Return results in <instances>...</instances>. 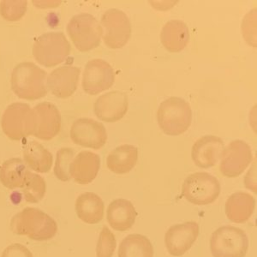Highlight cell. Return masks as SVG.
Masks as SVG:
<instances>
[{
	"label": "cell",
	"instance_id": "obj_12",
	"mask_svg": "<svg viewBox=\"0 0 257 257\" xmlns=\"http://www.w3.org/2000/svg\"><path fill=\"white\" fill-rule=\"evenodd\" d=\"M70 138L74 144L88 149H101L107 141L105 126L91 118L76 120L70 128Z\"/></svg>",
	"mask_w": 257,
	"mask_h": 257
},
{
	"label": "cell",
	"instance_id": "obj_4",
	"mask_svg": "<svg viewBox=\"0 0 257 257\" xmlns=\"http://www.w3.org/2000/svg\"><path fill=\"white\" fill-rule=\"evenodd\" d=\"M71 46L61 32H50L41 35L33 46V55L45 67H54L67 59Z\"/></svg>",
	"mask_w": 257,
	"mask_h": 257
},
{
	"label": "cell",
	"instance_id": "obj_21",
	"mask_svg": "<svg viewBox=\"0 0 257 257\" xmlns=\"http://www.w3.org/2000/svg\"><path fill=\"white\" fill-rule=\"evenodd\" d=\"M254 208V197L248 193L238 191L228 197L225 202V214L231 222L242 224L250 219Z\"/></svg>",
	"mask_w": 257,
	"mask_h": 257
},
{
	"label": "cell",
	"instance_id": "obj_28",
	"mask_svg": "<svg viewBox=\"0 0 257 257\" xmlns=\"http://www.w3.org/2000/svg\"><path fill=\"white\" fill-rule=\"evenodd\" d=\"M74 158L75 151L70 148H62L57 153L53 172L56 178L60 181L67 182L71 179L70 168Z\"/></svg>",
	"mask_w": 257,
	"mask_h": 257
},
{
	"label": "cell",
	"instance_id": "obj_30",
	"mask_svg": "<svg viewBox=\"0 0 257 257\" xmlns=\"http://www.w3.org/2000/svg\"><path fill=\"white\" fill-rule=\"evenodd\" d=\"M117 247L116 237L107 226H104L97 242L96 257H112Z\"/></svg>",
	"mask_w": 257,
	"mask_h": 257
},
{
	"label": "cell",
	"instance_id": "obj_8",
	"mask_svg": "<svg viewBox=\"0 0 257 257\" xmlns=\"http://www.w3.org/2000/svg\"><path fill=\"white\" fill-rule=\"evenodd\" d=\"M67 32L75 47L83 53L99 47L102 37L100 24L88 13L74 16L68 24Z\"/></svg>",
	"mask_w": 257,
	"mask_h": 257
},
{
	"label": "cell",
	"instance_id": "obj_6",
	"mask_svg": "<svg viewBox=\"0 0 257 257\" xmlns=\"http://www.w3.org/2000/svg\"><path fill=\"white\" fill-rule=\"evenodd\" d=\"M1 126L6 137L12 141L33 136L35 126L34 111L26 103H12L4 112Z\"/></svg>",
	"mask_w": 257,
	"mask_h": 257
},
{
	"label": "cell",
	"instance_id": "obj_9",
	"mask_svg": "<svg viewBox=\"0 0 257 257\" xmlns=\"http://www.w3.org/2000/svg\"><path fill=\"white\" fill-rule=\"evenodd\" d=\"M103 41L111 49L124 47L132 35V24L124 12L112 8L103 14L100 20Z\"/></svg>",
	"mask_w": 257,
	"mask_h": 257
},
{
	"label": "cell",
	"instance_id": "obj_1",
	"mask_svg": "<svg viewBox=\"0 0 257 257\" xmlns=\"http://www.w3.org/2000/svg\"><path fill=\"white\" fill-rule=\"evenodd\" d=\"M12 232L36 242L52 239L58 232L55 219L41 209L25 208L12 217L10 224Z\"/></svg>",
	"mask_w": 257,
	"mask_h": 257
},
{
	"label": "cell",
	"instance_id": "obj_7",
	"mask_svg": "<svg viewBox=\"0 0 257 257\" xmlns=\"http://www.w3.org/2000/svg\"><path fill=\"white\" fill-rule=\"evenodd\" d=\"M220 184L208 173H192L184 179L182 196L194 205L205 206L215 202L220 194Z\"/></svg>",
	"mask_w": 257,
	"mask_h": 257
},
{
	"label": "cell",
	"instance_id": "obj_17",
	"mask_svg": "<svg viewBox=\"0 0 257 257\" xmlns=\"http://www.w3.org/2000/svg\"><path fill=\"white\" fill-rule=\"evenodd\" d=\"M81 69L74 66H62L53 70L47 77V86L60 99L70 98L76 92L79 82Z\"/></svg>",
	"mask_w": 257,
	"mask_h": 257
},
{
	"label": "cell",
	"instance_id": "obj_26",
	"mask_svg": "<svg viewBox=\"0 0 257 257\" xmlns=\"http://www.w3.org/2000/svg\"><path fill=\"white\" fill-rule=\"evenodd\" d=\"M152 242L141 234H131L120 243L118 257H154Z\"/></svg>",
	"mask_w": 257,
	"mask_h": 257
},
{
	"label": "cell",
	"instance_id": "obj_24",
	"mask_svg": "<svg viewBox=\"0 0 257 257\" xmlns=\"http://www.w3.org/2000/svg\"><path fill=\"white\" fill-rule=\"evenodd\" d=\"M24 160L26 166L35 173H47L53 167L52 153L38 142L30 141L24 148Z\"/></svg>",
	"mask_w": 257,
	"mask_h": 257
},
{
	"label": "cell",
	"instance_id": "obj_15",
	"mask_svg": "<svg viewBox=\"0 0 257 257\" xmlns=\"http://www.w3.org/2000/svg\"><path fill=\"white\" fill-rule=\"evenodd\" d=\"M128 106L127 94L120 91H112L96 99L94 111L99 119L107 123H114L125 116Z\"/></svg>",
	"mask_w": 257,
	"mask_h": 257
},
{
	"label": "cell",
	"instance_id": "obj_16",
	"mask_svg": "<svg viewBox=\"0 0 257 257\" xmlns=\"http://www.w3.org/2000/svg\"><path fill=\"white\" fill-rule=\"evenodd\" d=\"M225 144L216 136H205L196 141L192 147L191 157L197 167L208 169L214 167L221 159Z\"/></svg>",
	"mask_w": 257,
	"mask_h": 257
},
{
	"label": "cell",
	"instance_id": "obj_10",
	"mask_svg": "<svg viewBox=\"0 0 257 257\" xmlns=\"http://www.w3.org/2000/svg\"><path fill=\"white\" fill-rule=\"evenodd\" d=\"M251 161L250 147L243 141L235 140L224 149L219 171L226 178H237L245 171Z\"/></svg>",
	"mask_w": 257,
	"mask_h": 257
},
{
	"label": "cell",
	"instance_id": "obj_33",
	"mask_svg": "<svg viewBox=\"0 0 257 257\" xmlns=\"http://www.w3.org/2000/svg\"><path fill=\"white\" fill-rule=\"evenodd\" d=\"M255 163L252 166V168L245 177V185L247 189L251 190L256 194V167Z\"/></svg>",
	"mask_w": 257,
	"mask_h": 257
},
{
	"label": "cell",
	"instance_id": "obj_29",
	"mask_svg": "<svg viewBox=\"0 0 257 257\" xmlns=\"http://www.w3.org/2000/svg\"><path fill=\"white\" fill-rule=\"evenodd\" d=\"M27 6V1H1L0 15L8 22H17L24 18Z\"/></svg>",
	"mask_w": 257,
	"mask_h": 257
},
{
	"label": "cell",
	"instance_id": "obj_27",
	"mask_svg": "<svg viewBox=\"0 0 257 257\" xmlns=\"http://www.w3.org/2000/svg\"><path fill=\"white\" fill-rule=\"evenodd\" d=\"M21 189L25 201L28 203L35 204L39 203L44 198L47 192V184L41 175L28 171Z\"/></svg>",
	"mask_w": 257,
	"mask_h": 257
},
{
	"label": "cell",
	"instance_id": "obj_32",
	"mask_svg": "<svg viewBox=\"0 0 257 257\" xmlns=\"http://www.w3.org/2000/svg\"><path fill=\"white\" fill-rule=\"evenodd\" d=\"M1 257H34L32 252L21 243H12L2 252Z\"/></svg>",
	"mask_w": 257,
	"mask_h": 257
},
{
	"label": "cell",
	"instance_id": "obj_31",
	"mask_svg": "<svg viewBox=\"0 0 257 257\" xmlns=\"http://www.w3.org/2000/svg\"><path fill=\"white\" fill-rule=\"evenodd\" d=\"M242 32L248 44L256 47V9L252 10L243 18Z\"/></svg>",
	"mask_w": 257,
	"mask_h": 257
},
{
	"label": "cell",
	"instance_id": "obj_34",
	"mask_svg": "<svg viewBox=\"0 0 257 257\" xmlns=\"http://www.w3.org/2000/svg\"><path fill=\"white\" fill-rule=\"evenodd\" d=\"M57 1H34V5L35 6H44L46 5L47 7H54V6H59V4H60V1H59L58 3H56ZM46 7V8H47Z\"/></svg>",
	"mask_w": 257,
	"mask_h": 257
},
{
	"label": "cell",
	"instance_id": "obj_13",
	"mask_svg": "<svg viewBox=\"0 0 257 257\" xmlns=\"http://www.w3.org/2000/svg\"><path fill=\"white\" fill-rule=\"evenodd\" d=\"M200 233V227L195 221L174 225L165 235V244L171 255L182 256L194 245Z\"/></svg>",
	"mask_w": 257,
	"mask_h": 257
},
{
	"label": "cell",
	"instance_id": "obj_22",
	"mask_svg": "<svg viewBox=\"0 0 257 257\" xmlns=\"http://www.w3.org/2000/svg\"><path fill=\"white\" fill-rule=\"evenodd\" d=\"M161 41L170 53L181 52L190 41L189 28L183 21H169L161 30Z\"/></svg>",
	"mask_w": 257,
	"mask_h": 257
},
{
	"label": "cell",
	"instance_id": "obj_18",
	"mask_svg": "<svg viewBox=\"0 0 257 257\" xmlns=\"http://www.w3.org/2000/svg\"><path fill=\"white\" fill-rule=\"evenodd\" d=\"M99 168V155L90 151H82L76 155L70 165V176L77 184H90L96 178Z\"/></svg>",
	"mask_w": 257,
	"mask_h": 257
},
{
	"label": "cell",
	"instance_id": "obj_2",
	"mask_svg": "<svg viewBox=\"0 0 257 257\" xmlns=\"http://www.w3.org/2000/svg\"><path fill=\"white\" fill-rule=\"evenodd\" d=\"M47 74L32 62L18 64L12 71V88L21 99L35 100L47 94Z\"/></svg>",
	"mask_w": 257,
	"mask_h": 257
},
{
	"label": "cell",
	"instance_id": "obj_11",
	"mask_svg": "<svg viewBox=\"0 0 257 257\" xmlns=\"http://www.w3.org/2000/svg\"><path fill=\"white\" fill-rule=\"evenodd\" d=\"M115 73L107 62L100 59H92L85 67L82 88L87 94L96 95L107 90L113 85Z\"/></svg>",
	"mask_w": 257,
	"mask_h": 257
},
{
	"label": "cell",
	"instance_id": "obj_23",
	"mask_svg": "<svg viewBox=\"0 0 257 257\" xmlns=\"http://www.w3.org/2000/svg\"><path fill=\"white\" fill-rule=\"evenodd\" d=\"M138 161V149L132 145H121L114 149L106 158V167L116 174L130 173Z\"/></svg>",
	"mask_w": 257,
	"mask_h": 257
},
{
	"label": "cell",
	"instance_id": "obj_25",
	"mask_svg": "<svg viewBox=\"0 0 257 257\" xmlns=\"http://www.w3.org/2000/svg\"><path fill=\"white\" fill-rule=\"evenodd\" d=\"M28 171L26 164L22 159L7 160L0 167V183L9 190L21 188Z\"/></svg>",
	"mask_w": 257,
	"mask_h": 257
},
{
	"label": "cell",
	"instance_id": "obj_20",
	"mask_svg": "<svg viewBox=\"0 0 257 257\" xmlns=\"http://www.w3.org/2000/svg\"><path fill=\"white\" fill-rule=\"evenodd\" d=\"M75 209L77 217L88 225H95L104 219L105 204L95 193L81 194L76 200Z\"/></svg>",
	"mask_w": 257,
	"mask_h": 257
},
{
	"label": "cell",
	"instance_id": "obj_5",
	"mask_svg": "<svg viewBox=\"0 0 257 257\" xmlns=\"http://www.w3.org/2000/svg\"><path fill=\"white\" fill-rule=\"evenodd\" d=\"M210 249L213 257H245L248 237L240 228L224 225L212 234Z\"/></svg>",
	"mask_w": 257,
	"mask_h": 257
},
{
	"label": "cell",
	"instance_id": "obj_19",
	"mask_svg": "<svg viewBox=\"0 0 257 257\" xmlns=\"http://www.w3.org/2000/svg\"><path fill=\"white\" fill-rule=\"evenodd\" d=\"M137 216L134 205L126 199L114 200L106 210L107 222L115 231H128L134 225Z\"/></svg>",
	"mask_w": 257,
	"mask_h": 257
},
{
	"label": "cell",
	"instance_id": "obj_14",
	"mask_svg": "<svg viewBox=\"0 0 257 257\" xmlns=\"http://www.w3.org/2000/svg\"><path fill=\"white\" fill-rule=\"evenodd\" d=\"M35 113V132L33 136L41 140L50 141L61 130V115L55 105L39 103L33 108Z\"/></svg>",
	"mask_w": 257,
	"mask_h": 257
},
{
	"label": "cell",
	"instance_id": "obj_3",
	"mask_svg": "<svg viewBox=\"0 0 257 257\" xmlns=\"http://www.w3.org/2000/svg\"><path fill=\"white\" fill-rule=\"evenodd\" d=\"M160 128L168 136H179L190 128L192 111L187 101L179 97H170L161 103L157 111Z\"/></svg>",
	"mask_w": 257,
	"mask_h": 257
}]
</instances>
